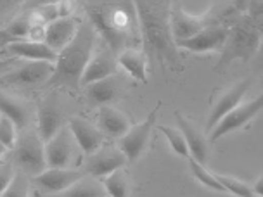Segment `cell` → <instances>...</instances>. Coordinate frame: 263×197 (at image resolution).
<instances>
[{"mask_svg":"<svg viewBox=\"0 0 263 197\" xmlns=\"http://www.w3.org/2000/svg\"><path fill=\"white\" fill-rule=\"evenodd\" d=\"M172 2L161 0H139L135 2L140 38H142L144 55L151 63L170 66L173 71H182V57L178 54L175 38L170 25Z\"/></svg>","mask_w":263,"mask_h":197,"instance_id":"1","label":"cell"},{"mask_svg":"<svg viewBox=\"0 0 263 197\" xmlns=\"http://www.w3.org/2000/svg\"><path fill=\"white\" fill-rule=\"evenodd\" d=\"M88 23L107 42L109 50L118 55L130 38L139 31L135 2H88L85 4Z\"/></svg>","mask_w":263,"mask_h":197,"instance_id":"2","label":"cell"},{"mask_svg":"<svg viewBox=\"0 0 263 197\" xmlns=\"http://www.w3.org/2000/svg\"><path fill=\"white\" fill-rule=\"evenodd\" d=\"M96 30L90 23H80L73 40L58 54L52 78L47 82L49 87H68L73 90L80 88V80L92 57Z\"/></svg>","mask_w":263,"mask_h":197,"instance_id":"3","label":"cell"},{"mask_svg":"<svg viewBox=\"0 0 263 197\" xmlns=\"http://www.w3.org/2000/svg\"><path fill=\"white\" fill-rule=\"evenodd\" d=\"M261 6L255 4V12L236 19L232 28H229V36L223 45L222 57L215 66V71H222L236 59L250 61L258 52L261 45V26H260Z\"/></svg>","mask_w":263,"mask_h":197,"instance_id":"4","label":"cell"},{"mask_svg":"<svg viewBox=\"0 0 263 197\" xmlns=\"http://www.w3.org/2000/svg\"><path fill=\"white\" fill-rule=\"evenodd\" d=\"M14 161L23 171H26L28 175H40L42 171H45V152H44V144L39 135L25 133L20 139V142L16 144V151H14Z\"/></svg>","mask_w":263,"mask_h":197,"instance_id":"5","label":"cell"},{"mask_svg":"<svg viewBox=\"0 0 263 197\" xmlns=\"http://www.w3.org/2000/svg\"><path fill=\"white\" fill-rule=\"evenodd\" d=\"M159 107H161V102H158V104L154 106V109L149 112L145 121L128 128V131L120 139L118 149L125 154V157L128 159V161H135V159L144 152L145 145L149 142V137H151L153 126L156 123Z\"/></svg>","mask_w":263,"mask_h":197,"instance_id":"6","label":"cell"},{"mask_svg":"<svg viewBox=\"0 0 263 197\" xmlns=\"http://www.w3.org/2000/svg\"><path fill=\"white\" fill-rule=\"evenodd\" d=\"M261 107H263V97L261 95H258L255 101L239 104L236 109H232L229 114H225L223 118L218 121V125L211 130L210 142H215V140L222 139L223 135L230 133V131H236L239 128H242V126H246L258 114V112L261 111Z\"/></svg>","mask_w":263,"mask_h":197,"instance_id":"7","label":"cell"},{"mask_svg":"<svg viewBox=\"0 0 263 197\" xmlns=\"http://www.w3.org/2000/svg\"><path fill=\"white\" fill-rule=\"evenodd\" d=\"M251 83H253V78H244L242 82L236 83L234 87H230L225 92L220 93V97L213 102V106H211V109H210L208 121H206V130L211 131L225 114H229L230 111L236 109V107L241 104L246 92L250 90Z\"/></svg>","mask_w":263,"mask_h":197,"instance_id":"8","label":"cell"},{"mask_svg":"<svg viewBox=\"0 0 263 197\" xmlns=\"http://www.w3.org/2000/svg\"><path fill=\"white\" fill-rule=\"evenodd\" d=\"M170 25H172V35L175 42H182L192 38L201 30L211 26L213 23H211L208 14L206 16H192V14H187L178 2H172Z\"/></svg>","mask_w":263,"mask_h":197,"instance_id":"9","label":"cell"},{"mask_svg":"<svg viewBox=\"0 0 263 197\" xmlns=\"http://www.w3.org/2000/svg\"><path fill=\"white\" fill-rule=\"evenodd\" d=\"M55 66L52 63H45V61H33L28 63L21 68H17L16 71L9 73L7 76H4L2 82L9 83V85H16V87H39L49 82L54 74Z\"/></svg>","mask_w":263,"mask_h":197,"instance_id":"10","label":"cell"},{"mask_svg":"<svg viewBox=\"0 0 263 197\" xmlns=\"http://www.w3.org/2000/svg\"><path fill=\"white\" fill-rule=\"evenodd\" d=\"M126 163L125 154L116 147H102L97 149L96 152L90 154V157L85 163V175L93 176V178H101L111 175L112 171L123 168Z\"/></svg>","mask_w":263,"mask_h":197,"instance_id":"11","label":"cell"},{"mask_svg":"<svg viewBox=\"0 0 263 197\" xmlns=\"http://www.w3.org/2000/svg\"><path fill=\"white\" fill-rule=\"evenodd\" d=\"M229 36V28L222 25H211L201 30L189 40L175 42L177 47H184L192 52H213V50H223V45Z\"/></svg>","mask_w":263,"mask_h":197,"instance_id":"12","label":"cell"},{"mask_svg":"<svg viewBox=\"0 0 263 197\" xmlns=\"http://www.w3.org/2000/svg\"><path fill=\"white\" fill-rule=\"evenodd\" d=\"M61 125H63V109L58 102V97L49 95L39 109V137L42 142L52 139L61 130Z\"/></svg>","mask_w":263,"mask_h":197,"instance_id":"13","label":"cell"},{"mask_svg":"<svg viewBox=\"0 0 263 197\" xmlns=\"http://www.w3.org/2000/svg\"><path fill=\"white\" fill-rule=\"evenodd\" d=\"M78 25L80 23L74 19V17H58L55 21L49 23L45 26V40L44 44L47 47L54 50V52H61L69 42L73 40L74 33L78 30Z\"/></svg>","mask_w":263,"mask_h":197,"instance_id":"14","label":"cell"},{"mask_svg":"<svg viewBox=\"0 0 263 197\" xmlns=\"http://www.w3.org/2000/svg\"><path fill=\"white\" fill-rule=\"evenodd\" d=\"M175 116H177L178 128H180L182 135H184V139H185V144H187V149H189L191 159H194L196 163H199V164H203V166H204L206 159H208V156H210L208 140H206L204 135L201 133V131L197 130L189 120H185L180 112H177Z\"/></svg>","mask_w":263,"mask_h":197,"instance_id":"15","label":"cell"},{"mask_svg":"<svg viewBox=\"0 0 263 197\" xmlns=\"http://www.w3.org/2000/svg\"><path fill=\"white\" fill-rule=\"evenodd\" d=\"M85 176V171H73L64 168H49L33 178L36 185L49 192H63Z\"/></svg>","mask_w":263,"mask_h":197,"instance_id":"16","label":"cell"},{"mask_svg":"<svg viewBox=\"0 0 263 197\" xmlns=\"http://www.w3.org/2000/svg\"><path fill=\"white\" fill-rule=\"evenodd\" d=\"M116 71V57L111 50H101L97 55H93L88 61L85 71L80 80V87H88L101 80L111 78V74Z\"/></svg>","mask_w":263,"mask_h":197,"instance_id":"17","label":"cell"},{"mask_svg":"<svg viewBox=\"0 0 263 197\" xmlns=\"http://www.w3.org/2000/svg\"><path fill=\"white\" fill-rule=\"evenodd\" d=\"M45 163L49 168H64L71 159V140L68 130H59L44 145Z\"/></svg>","mask_w":263,"mask_h":197,"instance_id":"18","label":"cell"},{"mask_svg":"<svg viewBox=\"0 0 263 197\" xmlns=\"http://www.w3.org/2000/svg\"><path fill=\"white\" fill-rule=\"evenodd\" d=\"M69 131H71V135L83 152L92 154L101 147L102 133L92 123H88V121L78 118V116H73L69 120Z\"/></svg>","mask_w":263,"mask_h":197,"instance_id":"19","label":"cell"},{"mask_svg":"<svg viewBox=\"0 0 263 197\" xmlns=\"http://www.w3.org/2000/svg\"><path fill=\"white\" fill-rule=\"evenodd\" d=\"M7 50L16 57H25L33 61H45V63H54L58 61V52H54L50 47L45 44H39V42L30 40H20L12 42L7 45Z\"/></svg>","mask_w":263,"mask_h":197,"instance_id":"20","label":"cell"},{"mask_svg":"<svg viewBox=\"0 0 263 197\" xmlns=\"http://www.w3.org/2000/svg\"><path fill=\"white\" fill-rule=\"evenodd\" d=\"M116 63L123 66L132 78L139 80L142 83L147 82V57L144 55V52H139V50L128 47V49L121 50L118 54Z\"/></svg>","mask_w":263,"mask_h":197,"instance_id":"21","label":"cell"},{"mask_svg":"<svg viewBox=\"0 0 263 197\" xmlns=\"http://www.w3.org/2000/svg\"><path fill=\"white\" fill-rule=\"evenodd\" d=\"M99 125L106 133L112 135V137H123L130 128L126 116L111 106H101V109H99Z\"/></svg>","mask_w":263,"mask_h":197,"instance_id":"22","label":"cell"},{"mask_svg":"<svg viewBox=\"0 0 263 197\" xmlns=\"http://www.w3.org/2000/svg\"><path fill=\"white\" fill-rule=\"evenodd\" d=\"M0 112L6 118L11 120L17 128L26 126V123L30 121V111H28V107L23 104L20 98L9 95L6 92H0Z\"/></svg>","mask_w":263,"mask_h":197,"instance_id":"23","label":"cell"},{"mask_svg":"<svg viewBox=\"0 0 263 197\" xmlns=\"http://www.w3.org/2000/svg\"><path fill=\"white\" fill-rule=\"evenodd\" d=\"M107 192L104 185L99 184L97 178L85 175L80 178L77 184H73L69 189H66L61 197H106Z\"/></svg>","mask_w":263,"mask_h":197,"instance_id":"24","label":"cell"},{"mask_svg":"<svg viewBox=\"0 0 263 197\" xmlns=\"http://www.w3.org/2000/svg\"><path fill=\"white\" fill-rule=\"evenodd\" d=\"M115 95H116V82L112 78L101 80V82H96L87 87V97L92 104L107 106V102H111Z\"/></svg>","mask_w":263,"mask_h":197,"instance_id":"25","label":"cell"},{"mask_svg":"<svg viewBox=\"0 0 263 197\" xmlns=\"http://www.w3.org/2000/svg\"><path fill=\"white\" fill-rule=\"evenodd\" d=\"M30 19L25 16L17 17L14 19L12 23L0 30V45H9L12 42H20V40H25L28 38V33H30Z\"/></svg>","mask_w":263,"mask_h":197,"instance_id":"26","label":"cell"},{"mask_svg":"<svg viewBox=\"0 0 263 197\" xmlns=\"http://www.w3.org/2000/svg\"><path fill=\"white\" fill-rule=\"evenodd\" d=\"M104 189L111 197H128V190H130V182L126 173L121 170L112 171L111 175L106 176L104 180Z\"/></svg>","mask_w":263,"mask_h":197,"instance_id":"27","label":"cell"},{"mask_svg":"<svg viewBox=\"0 0 263 197\" xmlns=\"http://www.w3.org/2000/svg\"><path fill=\"white\" fill-rule=\"evenodd\" d=\"M215 178L220 182V185H223V189L230 192V194H236L239 197H258L255 192H253L251 185L244 184V182L237 180L234 176H227V175H215Z\"/></svg>","mask_w":263,"mask_h":197,"instance_id":"28","label":"cell"},{"mask_svg":"<svg viewBox=\"0 0 263 197\" xmlns=\"http://www.w3.org/2000/svg\"><path fill=\"white\" fill-rule=\"evenodd\" d=\"M159 130L166 135L168 144L172 145L173 152H177L178 156H182V157H189V149H187L185 139L180 130H175V128H172V126H159Z\"/></svg>","mask_w":263,"mask_h":197,"instance_id":"29","label":"cell"},{"mask_svg":"<svg viewBox=\"0 0 263 197\" xmlns=\"http://www.w3.org/2000/svg\"><path fill=\"white\" fill-rule=\"evenodd\" d=\"M191 170H192V175H194L203 185L210 187V189H213V190H217V192H227V190L223 189V185H220V182L217 180V178H215L213 173L206 171V168L203 166V164L196 163L194 159H191Z\"/></svg>","mask_w":263,"mask_h":197,"instance_id":"30","label":"cell"},{"mask_svg":"<svg viewBox=\"0 0 263 197\" xmlns=\"http://www.w3.org/2000/svg\"><path fill=\"white\" fill-rule=\"evenodd\" d=\"M0 144L6 149H12L16 145V125L6 116L0 118Z\"/></svg>","mask_w":263,"mask_h":197,"instance_id":"31","label":"cell"},{"mask_svg":"<svg viewBox=\"0 0 263 197\" xmlns=\"http://www.w3.org/2000/svg\"><path fill=\"white\" fill-rule=\"evenodd\" d=\"M26 195H28V182L23 175H14L7 190L2 194V197H26Z\"/></svg>","mask_w":263,"mask_h":197,"instance_id":"32","label":"cell"},{"mask_svg":"<svg viewBox=\"0 0 263 197\" xmlns=\"http://www.w3.org/2000/svg\"><path fill=\"white\" fill-rule=\"evenodd\" d=\"M12 178H14V173L11 171V168L9 166L0 168V195L7 190V187L12 182Z\"/></svg>","mask_w":263,"mask_h":197,"instance_id":"33","label":"cell"},{"mask_svg":"<svg viewBox=\"0 0 263 197\" xmlns=\"http://www.w3.org/2000/svg\"><path fill=\"white\" fill-rule=\"evenodd\" d=\"M17 4H20V2H7V0H2V2H0V16H4L6 12H9L11 9H14Z\"/></svg>","mask_w":263,"mask_h":197,"instance_id":"34","label":"cell"},{"mask_svg":"<svg viewBox=\"0 0 263 197\" xmlns=\"http://www.w3.org/2000/svg\"><path fill=\"white\" fill-rule=\"evenodd\" d=\"M12 64H16V61L14 59H0V69H6Z\"/></svg>","mask_w":263,"mask_h":197,"instance_id":"35","label":"cell"},{"mask_svg":"<svg viewBox=\"0 0 263 197\" xmlns=\"http://www.w3.org/2000/svg\"><path fill=\"white\" fill-rule=\"evenodd\" d=\"M4 151H6V147H4V145L0 144V156H2V154H4Z\"/></svg>","mask_w":263,"mask_h":197,"instance_id":"36","label":"cell"}]
</instances>
